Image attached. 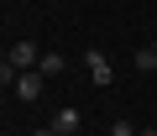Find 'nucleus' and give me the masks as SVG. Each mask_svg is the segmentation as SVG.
Segmentation results:
<instances>
[{
    "label": "nucleus",
    "instance_id": "2",
    "mask_svg": "<svg viewBox=\"0 0 157 136\" xmlns=\"http://www.w3.org/2000/svg\"><path fill=\"white\" fill-rule=\"evenodd\" d=\"M42 84H47V79L37 74V68H26V74H21L11 89H16V100H21V105H32V100H42Z\"/></svg>",
    "mask_w": 157,
    "mask_h": 136
},
{
    "label": "nucleus",
    "instance_id": "4",
    "mask_svg": "<svg viewBox=\"0 0 157 136\" xmlns=\"http://www.w3.org/2000/svg\"><path fill=\"white\" fill-rule=\"evenodd\" d=\"M78 126H84V120H78V110H58V115H52V131H58V136H73Z\"/></svg>",
    "mask_w": 157,
    "mask_h": 136
},
{
    "label": "nucleus",
    "instance_id": "5",
    "mask_svg": "<svg viewBox=\"0 0 157 136\" xmlns=\"http://www.w3.org/2000/svg\"><path fill=\"white\" fill-rule=\"evenodd\" d=\"M37 74H42V79H63V58H58V52H42Z\"/></svg>",
    "mask_w": 157,
    "mask_h": 136
},
{
    "label": "nucleus",
    "instance_id": "1",
    "mask_svg": "<svg viewBox=\"0 0 157 136\" xmlns=\"http://www.w3.org/2000/svg\"><path fill=\"white\" fill-rule=\"evenodd\" d=\"M84 68H89V79H94L100 89H105V84L115 79V68H110V58H105L100 47H89V52H84Z\"/></svg>",
    "mask_w": 157,
    "mask_h": 136
},
{
    "label": "nucleus",
    "instance_id": "3",
    "mask_svg": "<svg viewBox=\"0 0 157 136\" xmlns=\"http://www.w3.org/2000/svg\"><path fill=\"white\" fill-rule=\"evenodd\" d=\"M6 63H16L21 74H26V68H37V63H42V52H37V42H16V47L6 52Z\"/></svg>",
    "mask_w": 157,
    "mask_h": 136
},
{
    "label": "nucleus",
    "instance_id": "7",
    "mask_svg": "<svg viewBox=\"0 0 157 136\" xmlns=\"http://www.w3.org/2000/svg\"><path fill=\"white\" fill-rule=\"evenodd\" d=\"M110 136H136V126H131V120H115V126H110Z\"/></svg>",
    "mask_w": 157,
    "mask_h": 136
},
{
    "label": "nucleus",
    "instance_id": "9",
    "mask_svg": "<svg viewBox=\"0 0 157 136\" xmlns=\"http://www.w3.org/2000/svg\"><path fill=\"white\" fill-rule=\"evenodd\" d=\"M152 136H157V131H152Z\"/></svg>",
    "mask_w": 157,
    "mask_h": 136
},
{
    "label": "nucleus",
    "instance_id": "8",
    "mask_svg": "<svg viewBox=\"0 0 157 136\" xmlns=\"http://www.w3.org/2000/svg\"><path fill=\"white\" fill-rule=\"evenodd\" d=\"M32 136H58V131H52V126H42V131H32Z\"/></svg>",
    "mask_w": 157,
    "mask_h": 136
},
{
    "label": "nucleus",
    "instance_id": "6",
    "mask_svg": "<svg viewBox=\"0 0 157 136\" xmlns=\"http://www.w3.org/2000/svg\"><path fill=\"white\" fill-rule=\"evenodd\" d=\"M136 68H141V74H157V42H147L136 52Z\"/></svg>",
    "mask_w": 157,
    "mask_h": 136
}]
</instances>
